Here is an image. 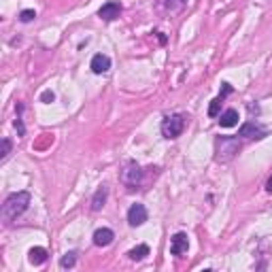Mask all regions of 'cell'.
Instances as JSON below:
<instances>
[{
  "mask_svg": "<svg viewBox=\"0 0 272 272\" xmlns=\"http://www.w3.org/2000/svg\"><path fill=\"white\" fill-rule=\"evenodd\" d=\"M28 204H30V194H28V191L11 194L2 204V221L4 224H11L13 219H17L19 215L28 209Z\"/></svg>",
  "mask_w": 272,
  "mask_h": 272,
  "instance_id": "obj_1",
  "label": "cell"
},
{
  "mask_svg": "<svg viewBox=\"0 0 272 272\" xmlns=\"http://www.w3.org/2000/svg\"><path fill=\"white\" fill-rule=\"evenodd\" d=\"M240 151V140L236 136H219L215 140V160L217 162H230L234 155Z\"/></svg>",
  "mask_w": 272,
  "mask_h": 272,
  "instance_id": "obj_2",
  "label": "cell"
},
{
  "mask_svg": "<svg viewBox=\"0 0 272 272\" xmlns=\"http://www.w3.org/2000/svg\"><path fill=\"white\" fill-rule=\"evenodd\" d=\"M183 128H185V115H181V113L168 115L166 119L162 121V134H164V138H177V136H181Z\"/></svg>",
  "mask_w": 272,
  "mask_h": 272,
  "instance_id": "obj_3",
  "label": "cell"
},
{
  "mask_svg": "<svg viewBox=\"0 0 272 272\" xmlns=\"http://www.w3.org/2000/svg\"><path fill=\"white\" fill-rule=\"evenodd\" d=\"M140 181H142L140 166L136 162H128L126 168H124V173H121V183H124L128 189H136L140 185Z\"/></svg>",
  "mask_w": 272,
  "mask_h": 272,
  "instance_id": "obj_4",
  "label": "cell"
},
{
  "mask_svg": "<svg viewBox=\"0 0 272 272\" xmlns=\"http://www.w3.org/2000/svg\"><path fill=\"white\" fill-rule=\"evenodd\" d=\"M147 221V209H145V204H132L130 206V211H128V224H130L132 227H138L142 226Z\"/></svg>",
  "mask_w": 272,
  "mask_h": 272,
  "instance_id": "obj_5",
  "label": "cell"
},
{
  "mask_svg": "<svg viewBox=\"0 0 272 272\" xmlns=\"http://www.w3.org/2000/svg\"><path fill=\"white\" fill-rule=\"evenodd\" d=\"M187 249H189V240H187V234L185 232H179L173 236V240H170V253L177 255V257H181L187 253Z\"/></svg>",
  "mask_w": 272,
  "mask_h": 272,
  "instance_id": "obj_6",
  "label": "cell"
},
{
  "mask_svg": "<svg viewBox=\"0 0 272 272\" xmlns=\"http://www.w3.org/2000/svg\"><path fill=\"white\" fill-rule=\"evenodd\" d=\"M238 136H242V138H264V136H266V130H264L262 126H257L255 121H247V124L240 126Z\"/></svg>",
  "mask_w": 272,
  "mask_h": 272,
  "instance_id": "obj_7",
  "label": "cell"
},
{
  "mask_svg": "<svg viewBox=\"0 0 272 272\" xmlns=\"http://www.w3.org/2000/svg\"><path fill=\"white\" fill-rule=\"evenodd\" d=\"M119 13H121V4L115 2V0H111V2H106V4L100 6L98 17H102L104 21H113V19L119 17Z\"/></svg>",
  "mask_w": 272,
  "mask_h": 272,
  "instance_id": "obj_8",
  "label": "cell"
},
{
  "mask_svg": "<svg viewBox=\"0 0 272 272\" xmlns=\"http://www.w3.org/2000/svg\"><path fill=\"white\" fill-rule=\"evenodd\" d=\"M91 70H94L96 75H104L106 70L111 68V58L109 55H104V53H96L94 58H91Z\"/></svg>",
  "mask_w": 272,
  "mask_h": 272,
  "instance_id": "obj_9",
  "label": "cell"
},
{
  "mask_svg": "<svg viewBox=\"0 0 272 272\" xmlns=\"http://www.w3.org/2000/svg\"><path fill=\"white\" fill-rule=\"evenodd\" d=\"M113 238H115V234H113V230H109V227H100V230L94 232V245L96 247H109Z\"/></svg>",
  "mask_w": 272,
  "mask_h": 272,
  "instance_id": "obj_10",
  "label": "cell"
},
{
  "mask_svg": "<svg viewBox=\"0 0 272 272\" xmlns=\"http://www.w3.org/2000/svg\"><path fill=\"white\" fill-rule=\"evenodd\" d=\"M106 198H109V187L106 185H100L96 189L94 198H91V211H100L106 204Z\"/></svg>",
  "mask_w": 272,
  "mask_h": 272,
  "instance_id": "obj_11",
  "label": "cell"
},
{
  "mask_svg": "<svg viewBox=\"0 0 272 272\" xmlns=\"http://www.w3.org/2000/svg\"><path fill=\"white\" fill-rule=\"evenodd\" d=\"M28 260H30L32 266H41V264L47 262V251L43 247H32L28 251Z\"/></svg>",
  "mask_w": 272,
  "mask_h": 272,
  "instance_id": "obj_12",
  "label": "cell"
},
{
  "mask_svg": "<svg viewBox=\"0 0 272 272\" xmlns=\"http://www.w3.org/2000/svg\"><path fill=\"white\" fill-rule=\"evenodd\" d=\"M219 124H221V128H234L236 124H238V111L227 109L226 113H221Z\"/></svg>",
  "mask_w": 272,
  "mask_h": 272,
  "instance_id": "obj_13",
  "label": "cell"
},
{
  "mask_svg": "<svg viewBox=\"0 0 272 272\" xmlns=\"http://www.w3.org/2000/svg\"><path fill=\"white\" fill-rule=\"evenodd\" d=\"M149 255V247L147 245H138V247H134L128 251V257H130L132 262H140V260H145V257Z\"/></svg>",
  "mask_w": 272,
  "mask_h": 272,
  "instance_id": "obj_14",
  "label": "cell"
},
{
  "mask_svg": "<svg viewBox=\"0 0 272 272\" xmlns=\"http://www.w3.org/2000/svg\"><path fill=\"white\" fill-rule=\"evenodd\" d=\"M75 264H77V253H75V251H68L66 255H62V260H60V268L66 270V268H73Z\"/></svg>",
  "mask_w": 272,
  "mask_h": 272,
  "instance_id": "obj_15",
  "label": "cell"
},
{
  "mask_svg": "<svg viewBox=\"0 0 272 272\" xmlns=\"http://www.w3.org/2000/svg\"><path fill=\"white\" fill-rule=\"evenodd\" d=\"M21 111H24V106L17 104V117H15V121H13V124H15V128H17V134L24 136V134H26V128H24V121H21Z\"/></svg>",
  "mask_w": 272,
  "mask_h": 272,
  "instance_id": "obj_16",
  "label": "cell"
},
{
  "mask_svg": "<svg viewBox=\"0 0 272 272\" xmlns=\"http://www.w3.org/2000/svg\"><path fill=\"white\" fill-rule=\"evenodd\" d=\"M37 17V13H34V9H24L19 13V21H24V24H30V21Z\"/></svg>",
  "mask_w": 272,
  "mask_h": 272,
  "instance_id": "obj_17",
  "label": "cell"
},
{
  "mask_svg": "<svg viewBox=\"0 0 272 272\" xmlns=\"http://www.w3.org/2000/svg\"><path fill=\"white\" fill-rule=\"evenodd\" d=\"M219 109H221V98H215V100H211V106H209V117H217V115H219Z\"/></svg>",
  "mask_w": 272,
  "mask_h": 272,
  "instance_id": "obj_18",
  "label": "cell"
},
{
  "mask_svg": "<svg viewBox=\"0 0 272 272\" xmlns=\"http://www.w3.org/2000/svg\"><path fill=\"white\" fill-rule=\"evenodd\" d=\"M9 153H11V140L9 138H2V151H0V160H6L9 157Z\"/></svg>",
  "mask_w": 272,
  "mask_h": 272,
  "instance_id": "obj_19",
  "label": "cell"
},
{
  "mask_svg": "<svg viewBox=\"0 0 272 272\" xmlns=\"http://www.w3.org/2000/svg\"><path fill=\"white\" fill-rule=\"evenodd\" d=\"M53 100H55V94H53L51 90H45V91H43V94H41V102L49 104V102H53Z\"/></svg>",
  "mask_w": 272,
  "mask_h": 272,
  "instance_id": "obj_20",
  "label": "cell"
},
{
  "mask_svg": "<svg viewBox=\"0 0 272 272\" xmlns=\"http://www.w3.org/2000/svg\"><path fill=\"white\" fill-rule=\"evenodd\" d=\"M221 85H224V88H221V94H219V98L224 100L226 96H230V94H232V85H230V83H221Z\"/></svg>",
  "mask_w": 272,
  "mask_h": 272,
  "instance_id": "obj_21",
  "label": "cell"
},
{
  "mask_svg": "<svg viewBox=\"0 0 272 272\" xmlns=\"http://www.w3.org/2000/svg\"><path fill=\"white\" fill-rule=\"evenodd\" d=\"M249 113H251V115H260V106H257V104H249Z\"/></svg>",
  "mask_w": 272,
  "mask_h": 272,
  "instance_id": "obj_22",
  "label": "cell"
},
{
  "mask_svg": "<svg viewBox=\"0 0 272 272\" xmlns=\"http://www.w3.org/2000/svg\"><path fill=\"white\" fill-rule=\"evenodd\" d=\"M266 191H268V194H272V177L268 179V183H266Z\"/></svg>",
  "mask_w": 272,
  "mask_h": 272,
  "instance_id": "obj_23",
  "label": "cell"
}]
</instances>
